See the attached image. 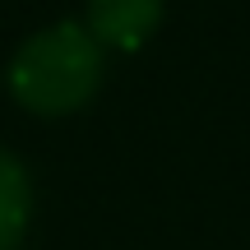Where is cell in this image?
<instances>
[{
    "instance_id": "1",
    "label": "cell",
    "mask_w": 250,
    "mask_h": 250,
    "mask_svg": "<svg viewBox=\"0 0 250 250\" xmlns=\"http://www.w3.org/2000/svg\"><path fill=\"white\" fill-rule=\"evenodd\" d=\"M102 70H107V51L88 33V23L61 19L14 51L5 83L9 98L33 116H70L93 102V93L102 88Z\"/></svg>"
},
{
    "instance_id": "2",
    "label": "cell",
    "mask_w": 250,
    "mask_h": 250,
    "mask_svg": "<svg viewBox=\"0 0 250 250\" xmlns=\"http://www.w3.org/2000/svg\"><path fill=\"white\" fill-rule=\"evenodd\" d=\"M83 23L102 51H139L162 23V0H88Z\"/></svg>"
},
{
    "instance_id": "3",
    "label": "cell",
    "mask_w": 250,
    "mask_h": 250,
    "mask_svg": "<svg viewBox=\"0 0 250 250\" xmlns=\"http://www.w3.org/2000/svg\"><path fill=\"white\" fill-rule=\"evenodd\" d=\"M33 218V176L14 153L0 148V250H19Z\"/></svg>"
}]
</instances>
